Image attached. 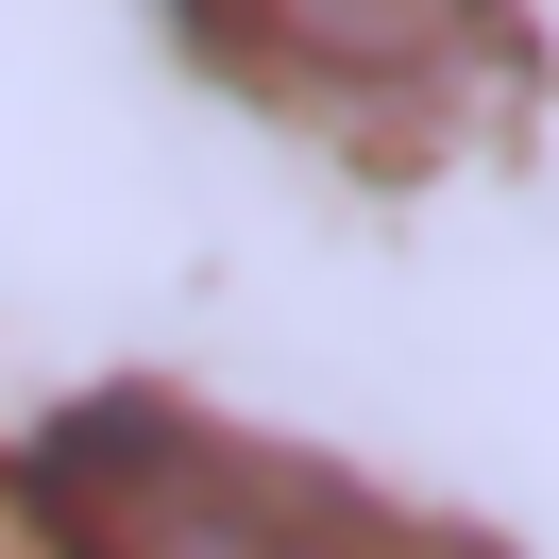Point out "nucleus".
Wrapping results in <instances>:
<instances>
[{"instance_id":"f257e3e1","label":"nucleus","mask_w":559,"mask_h":559,"mask_svg":"<svg viewBox=\"0 0 559 559\" xmlns=\"http://www.w3.org/2000/svg\"><path fill=\"white\" fill-rule=\"evenodd\" d=\"M17 525L35 559H491L475 525L390 509V491L322 475L288 441H238V424H187L153 390H103L35 441L17 475Z\"/></svg>"},{"instance_id":"f03ea898","label":"nucleus","mask_w":559,"mask_h":559,"mask_svg":"<svg viewBox=\"0 0 559 559\" xmlns=\"http://www.w3.org/2000/svg\"><path fill=\"white\" fill-rule=\"evenodd\" d=\"M238 103L306 119V136H373V153H441L491 119L509 85V0H170Z\"/></svg>"},{"instance_id":"7ed1b4c3","label":"nucleus","mask_w":559,"mask_h":559,"mask_svg":"<svg viewBox=\"0 0 559 559\" xmlns=\"http://www.w3.org/2000/svg\"><path fill=\"white\" fill-rule=\"evenodd\" d=\"M0 559H35V525H17V491H0Z\"/></svg>"}]
</instances>
